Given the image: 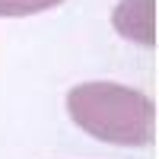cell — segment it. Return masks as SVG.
Instances as JSON below:
<instances>
[{"label": "cell", "instance_id": "6da1fadb", "mask_svg": "<svg viewBox=\"0 0 159 159\" xmlns=\"http://www.w3.org/2000/svg\"><path fill=\"white\" fill-rule=\"evenodd\" d=\"M67 115L83 134L111 147H147L156 130V105L147 92L105 80L73 86Z\"/></svg>", "mask_w": 159, "mask_h": 159}, {"label": "cell", "instance_id": "7a4b0ae2", "mask_svg": "<svg viewBox=\"0 0 159 159\" xmlns=\"http://www.w3.org/2000/svg\"><path fill=\"white\" fill-rule=\"evenodd\" d=\"M111 25L127 42L153 48V42H156V0H118V7L111 10Z\"/></svg>", "mask_w": 159, "mask_h": 159}, {"label": "cell", "instance_id": "3957f363", "mask_svg": "<svg viewBox=\"0 0 159 159\" xmlns=\"http://www.w3.org/2000/svg\"><path fill=\"white\" fill-rule=\"evenodd\" d=\"M64 0H0V16H32L51 7H61Z\"/></svg>", "mask_w": 159, "mask_h": 159}]
</instances>
